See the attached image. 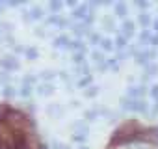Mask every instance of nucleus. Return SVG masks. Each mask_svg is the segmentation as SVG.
<instances>
[{
  "label": "nucleus",
  "mask_w": 158,
  "mask_h": 149,
  "mask_svg": "<svg viewBox=\"0 0 158 149\" xmlns=\"http://www.w3.org/2000/svg\"><path fill=\"white\" fill-rule=\"evenodd\" d=\"M121 106L125 110H134V112H145L147 110V104L143 101H136V99H123Z\"/></svg>",
  "instance_id": "nucleus-1"
},
{
  "label": "nucleus",
  "mask_w": 158,
  "mask_h": 149,
  "mask_svg": "<svg viewBox=\"0 0 158 149\" xmlns=\"http://www.w3.org/2000/svg\"><path fill=\"white\" fill-rule=\"evenodd\" d=\"M0 63H2V67H6V69H8V73H10V71L19 69V62L15 60V56H6V58L0 60Z\"/></svg>",
  "instance_id": "nucleus-2"
},
{
  "label": "nucleus",
  "mask_w": 158,
  "mask_h": 149,
  "mask_svg": "<svg viewBox=\"0 0 158 149\" xmlns=\"http://www.w3.org/2000/svg\"><path fill=\"white\" fill-rule=\"evenodd\" d=\"M156 56L154 50H143V52H138L136 54V62L138 63H149V60H152Z\"/></svg>",
  "instance_id": "nucleus-3"
},
{
  "label": "nucleus",
  "mask_w": 158,
  "mask_h": 149,
  "mask_svg": "<svg viewBox=\"0 0 158 149\" xmlns=\"http://www.w3.org/2000/svg\"><path fill=\"white\" fill-rule=\"evenodd\" d=\"M37 93H39V95H43V97L52 95V93H54V84H50V82L39 84V86H37Z\"/></svg>",
  "instance_id": "nucleus-4"
},
{
  "label": "nucleus",
  "mask_w": 158,
  "mask_h": 149,
  "mask_svg": "<svg viewBox=\"0 0 158 149\" xmlns=\"http://www.w3.org/2000/svg\"><path fill=\"white\" fill-rule=\"evenodd\" d=\"M69 43H71V41H69V37H67V36H60V37H56V39H54V43H52V45H54L56 49H69Z\"/></svg>",
  "instance_id": "nucleus-5"
},
{
  "label": "nucleus",
  "mask_w": 158,
  "mask_h": 149,
  "mask_svg": "<svg viewBox=\"0 0 158 149\" xmlns=\"http://www.w3.org/2000/svg\"><path fill=\"white\" fill-rule=\"evenodd\" d=\"M47 112L50 114V116H54V117H60V116H63V106H60V104H50L48 108H47Z\"/></svg>",
  "instance_id": "nucleus-6"
},
{
  "label": "nucleus",
  "mask_w": 158,
  "mask_h": 149,
  "mask_svg": "<svg viewBox=\"0 0 158 149\" xmlns=\"http://www.w3.org/2000/svg\"><path fill=\"white\" fill-rule=\"evenodd\" d=\"M134 34V23H130V21H125L123 23V37L127 39L128 36H132Z\"/></svg>",
  "instance_id": "nucleus-7"
},
{
  "label": "nucleus",
  "mask_w": 158,
  "mask_h": 149,
  "mask_svg": "<svg viewBox=\"0 0 158 149\" xmlns=\"http://www.w3.org/2000/svg\"><path fill=\"white\" fill-rule=\"evenodd\" d=\"M128 93H130L132 97H141V95L145 93V86H138V88H130V90H128Z\"/></svg>",
  "instance_id": "nucleus-8"
},
{
  "label": "nucleus",
  "mask_w": 158,
  "mask_h": 149,
  "mask_svg": "<svg viewBox=\"0 0 158 149\" xmlns=\"http://www.w3.org/2000/svg\"><path fill=\"white\" fill-rule=\"evenodd\" d=\"M2 93H4V97H6V99H11V97L15 95V88H13L11 84H8V86H4Z\"/></svg>",
  "instance_id": "nucleus-9"
},
{
  "label": "nucleus",
  "mask_w": 158,
  "mask_h": 149,
  "mask_svg": "<svg viewBox=\"0 0 158 149\" xmlns=\"http://www.w3.org/2000/svg\"><path fill=\"white\" fill-rule=\"evenodd\" d=\"M147 77H154V74L158 73V65L156 63H147Z\"/></svg>",
  "instance_id": "nucleus-10"
},
{
  "label": "nucleus",
  "mask_w": 158,
  "mask_h": 149,
  "mask_svg": "<svg viewBox=\"0 0 158 149\" xmlns=\"http://www.w3.org/2000/svg\"><path fill=\"white\" fill-rule=\"evenodd\" d=\"M73 15H74L76 19H86V17H88V8H78Z\"/></svg>",
  "instance_id": "nucleus-11"
},
{
  "label": "nucleus",
  "mask_w": 158,
  "mask_h": 149,
  "mask_svg": "<svg viewBox=\"0 0 158 149\" xmlns=\"http://www.w3.org/2000/svg\"><path fill=\"white\" fill-rule=\"evenodd\" d=\"M73 30H74V32H76V34H78V36H84V34H88V32H89V30H88V26H86V24H76V26H74V28H73Z\"/></svg>",
  "instance_id": "nucleus-12"
},
{
  "label": "nucleus",
  "mask_w": 158,
  "mask_h": 149,
  "mask_svg": "<svg viewBox=\"0 0 158 149\" xmlns=\"http://www.w3.org/2000/svg\"><path fill=\"white\" fill-rule=\"evenodd\" d=\"M30 19H43V10L41 8H34L30 11Z\"/></svg>",
  "instance_id": "nucleus-13"
},
{
  "label": "nucleus",
  "mask_w": 158,
  "mask_h": 149,
  "mask_svg": "<svg viewBox=\"0 0 158 149\" xmlns=\"http://www.w3.org/2000/svg\"><path fill=\"white\" fill-rule=\"evenodd\" d=\"M19 93H21V97H30V95H32V86L23 84V88L19 90Z\"/></svg>",
  "instance_id": "nucleus-14"
},
{
  "label": "nucleus",
  "mask_w": 158,
  "mask_h": 149,
  "mask_svg": "<svg viewBox=\"0 0 158 149\" xmlns=\"http://www.w3.org/2000/svg\"><path fill=\"white\" fill-rule=\"evenodd\" d=\"M115 13H117L119 17H125V15H127V6H125V4H115Z\"/></svg>",
  "instance_id": "nucleus-15"
},
{
  "label": "nucleus",
  "mask_w": 158,
  "mask_h": 149,
  "mask_svg": "<svg viewBox=\"0 0 158 149\" xmlns=\"http://www.w3.org/2000/svg\"><path fill=\"white\" fill-rule=\"evenodd\" d=\"M41 79L48 82V80H52V79H56V73H52V71H43V73H41Z\"/></svg>",
  "instance_id": "nucleus-16"
},
{
  "label": "nucleus",
  "mask_w": 158,
  "mask_h": 149,
  "mask_svg": "<svg viewBox=\"0 0 158 149\" xmlns=\"http://www.w3.org/2000/svg\"><path fill=\"white\" fill-rule=\"evenodd\" d=\"M102 26H106V30H114V28H115V26H114V19L104 17V19H102Z\"/></svg>",
  "instance_id": "nucleus-17"
},
{
  "label": "nucleus",
  "mask_w": 158,
  "mask_h": 149,
  "mask_svg": "<svg viewBox=\"0 0 158 149\" xmlns=\"http://www.w3.org/2000/svg\"><path fill=\"white\" fill-rule=\"evenodd\" d=\"M37 56H39L37 49H26V58H28V60H35Z\"/></svg>",
  "instance_id": "nucleus-18"
},
{
  "label": "nucleus",
  "mask_w": 158,
  "mask_h": 149,
  "mask_svg": "<svg viewBox=\"0 0 158 149\" xmlns=\"http://www.w3.org/2000/svg\"><path fill=\"white\" fill-rule=\"evenodd\" d=\"M97 93H99V86H91L89 90H86V92H84V95H86V97H95Z\"/></svg>",
  "instance_id": "nucleus-19"
},
{
  "label": "nucleus",
  "mask_w": 158,
  "mask_h": 149,
  "mask_svg": "<svg viewBox=\"0 0 158 149\" xmlns=\"http://www.w3.org/2000/svg\"><path fill=\"white\" fill-rule=\"evenodd\" d=\"M101 47H102V50H112L114 49V45H112L110 39H101Z\"/></svg>",
  "instance_id": "nucleus-20"
},
{
  "label": "nucleus",
  "mask_w": 158,
  "mask_h": 149,
  "mask_svg": "<svg viewBox=\"0 0 158 149\" xmlns=\"http://www.w3.org/2000/svg\"><path fill=\"white\" fill-rule=\"evenodd\" d=\"M84 116H86V119H88V121H91V119H95V117L99 116V112H97V108H95V110H86V114H84Z\"/></svg>",
  "instance_id": "nucleus-21"
},
{
  "label": "nucleus",
  "mask_w": 158,
  "mask_h": 149,
  "mask_svg": "<svg viewBox=\"0 0 158 149\" xmlns=\"http://www.w3.org/2000/svg\"><path fill=\"white\" fill-rule=\"evenodd\" d=\"M73 62H74V63H84V52H74Z\"/></svg>",
  "instance_id": "nucleus-22"
},
{
  "label": "nucleus",
  "mask_w": 158,
  "mask_h": 149,
  "mask_svg": "<svg viewBox=\"0 0 158 149\" xmlns=\"http://www.w3.org/2000/svg\"><path fill=\"white\" fill-rule=\"evenodd\" d=\"M11 80V77H10V73L8 71H2V74H0V82H6V86H8V82Z\"/></svg>",
  "instance_id": "nucleus-23"
},
{
  "label": "nucleus",
  "mask_w": 158,
  "mask_h": 149,
  "mask_svg": "<svg viewBox=\"0 0 158 149\" xmlns=\"http://www.w3.org/2000/svg\"><path fill=\"white\" fill-rule=\"evenodd\" d=\"M61 6H63L61 2H50V4H48V8H50L54 13H56V11H60V10H61Z\"/></svg>",
  "instance_id": "nucleus-24"
},
{
  "label": "nucleus",
  "mask_w": 158,
  "mask_h": 149,
  "mask_svg": "<svg viewBox=\"0 0 158 149\" xmlns=\"http://www.w3.org/2000/svg\"><path fill=\"white\" fill-rule=\"evenodd\" d=\"M115 45H117L119 49H125V45H127V39H125L123 36H117V39H115Z\"/></svg>",
  "instance_id": "nucleus-25"
},
{
  "label": "nucleus",
  "mask_w": 158,
  "mask_h": 149,
  "mask_svg": "<svg viewBox=\"0 0 158 149\" xmlns=\"http://www.w3.org/2000/svg\"><path fill=\"white\" fill-rule=\"evenodd\" d=\"M139 23H141L143 26H149V23H151V19H149V15H145V13H141V15H139Z\"/></svg>",
  "instance_id": "nucleus-26"
},
{
  "label": "nucleus",
  "mask_w": 158,
  "mask_h": 149,
  "mask_svg": "<svg viewBox=\"0 0 158 149\" xmlns=\"http://www.w3.org/2000/svg\"><path fill=\"white\" fill-rule=\"evenodd\" d=\"M91 82V77H86V79H82V80H78V88H84V86H88Z\"/></svg>",
  "instance_id": "nucleus-27"
},
{
  "label": "nucleus",
  "mask_w": 158,
  "mask_h": 149,
  "mask_svg": "<svg viewBox=\"0 0 158 149\" xmlns=\"http://www.w3.org/2000/svg\"><path fill=\"white\" fill-rule=\"evenodd\" d=\"M52 149H69V147L61 142H52Z\"/></svg>",
  "instance_id": "nucleus-28"
},
{
  "label": "nucleus",
  "mask_w": 158,
  "mask_h": 149,
  "mask_svg": "<svg viewBox=\"0 0 158 149\" xmlns=\"http://www.w3.org/2000/svg\"><path fill=\"white\" fill-rule=\"evenodd\" d=\"M127 149H151V147L143 143H136V145H127Z\"/></svg>",
  "instance_id": "nucleus-29"
},
{
  "label": "nucleus",
  "mask_w": 158,
  "mask_h": 149,
  "mask_svg": "<svg viewBox=\"0 0 158 149\" xmlns=\"http://www.w3.org/2000/svg\"><path fill=\"white\" fill-rule=\"evenodd\" d=\"M89 39H91V43H93V45L101 43V37H99V34H89Z\"/></svg>",
  "instance_id": "nucleus-30"
},
{
  "label": "nucleus",
  "mask_w": 158,
  "mask_h": 149,
  "mask_svg": "<svg viewBox=\"0 0 158 149\" xmlns=\"http://www.w3.org/2000/svg\"><path fill=\"white\" fill-rule=\"evenodd\" d=\"M91 58H93V60H95V62H99V63H101V62H102V60H104V58H102V54H101V52H93V54H91Z\"/></svg>",
  "instance_id": "nucleus-31"
},
{
  "label": "nucleus",
  "mask_w": 158,
  "mask_h": 149,
  "mask_svg": "<svg viewBox=\"0 0 158 149\" xmlns=\"http://www.w3.org/2000/svg\"><path fill=\"white\" fill-rule=\"evenodd\" d=\"M73 140H76V142H84V140H86V134H73Z\"/></svg>",
  "instance_id": "nucleus-32"
},
{
  "label": "nucleus",
  "mask_w": 158,
  "mask_h": 149,
  "mask_svg": "<svg viewBox=\"0 0 158 149\" xmlns=\"http://www.w3.org/2000/svg\"><path fill=\"white\" fill-rule=\"evenodd\" d=\"M147 39H151V34H149V32H147V30H145V32H143V34H141V43H145V41H147Z\"/></svg>",
  "instance_id": "nucleus-33"
},
{
  "label": "nucleus",
  "mask_w": 158,
  "mask_h": 149,
  "mask_svg": "<svg viewBox=\"0 0 158 149\" xmlns=\"http://www.w3.org/2000/svg\"><path fill=\"white\" fill-rule=\"evenodd\" d=\"M151 95L158 99V84H156V86H152V90H151Z\"/></svg>",
  "instance_id": "nucleus-34"
},
{
  "label": "nucleus",
  "mask_w": 158,
  "mask_h": 149,
  "mask_svg": "<svg viewBox=\"0 0 158 149\" xmlns=\"http://www.w3.org/2000/svg\"><path fill=\"white\" fill-rule=\"evenodd\" d=\"M151 41H152V45H158V36H154V37H151Z\"/></svg>",
  "instance_id": "nucleus-35"
},
{
  "label": "nucleus",
  "mask_w": 158,
  "mask_h": 149,
  "mask_svg": "<svg viewBox=\"0 0 158 149\" xmlns=\"http://www.w3.org/2000/svg\"><path fill=\"white\" fill-rule=\"evenodd\" d=\"M154 30H156V32H158V19H156V21H154Z\"/></svg>",
  "instance_id": "nucleus-36"
},
{
  "label": "nucleus",
  "mask_w": 158,
  "mask_h": 149,
  "mask_svg": "<svg viewBox=\"0 0 158 149\" xmlns=\"http://www.w3.org/2000/svg\"><path fill=\"white\" fill-rule=\"evenodd\" d=\"M4 6H6L4 2H0V11H2V10H4Z\"/></svg>",
  "instance_id": "nucleus-37"
},
{
  "label": "nucleus",
  "mask_w": 158,
  "mask_h": 149,
  "mask_svg": "<svg viewBox=\"0 0 158 149\" xmlns=\"http://www.w3.org/2000/svg\"><path fill=\"white\" fill-rule=\"evenodd\" d=\"M84 149H88V147H84Z\"/></svg>",
  "instance_id": "nucleus-38"
}]
</instances>
